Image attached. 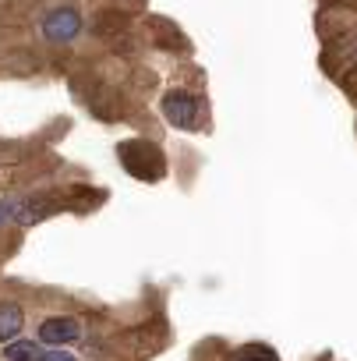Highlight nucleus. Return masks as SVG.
<instances>
[{"instance_id": "nucleus-1", "label": "nucleus", "mask_w": 357, "mask_h": 361, "mask_svg": "<svg viewBox=\"0 0 357 361\" xmlns=\"http://www.w3.org/2000/svg\"><path fill=\"white\" fill-rule=\"evenodd\" d=\"M163 117L173 124V128H195V117H199V103L192 92L184 89H170L163 96Z\"/></svg>"}, {"instance_id": "nucleus-2", "label": "nucleus", "mask_w": 357, "mask_h": 361, "mask_svg": "<svg viewBox=\"0 0 357 361\" xmlns=\"http://www.w3.org/2000/svg\"><path fill=\"white\" fill-rule=\"evenodd\" d=\"M78 32H82V15L75 8H54L43 18V36L50 43H71Z\"/></svg>"}, {"instance_id": "nucleus-3", "label": "nucleus", "mask_w": 357, "mask_h": 361, "mask_svg": "<svg viewBox=\"0 0 357 361\" xmlns=\"http://www.w3.org/2000/svg\"><path fill=\"white\" fill-rule=\"evenodd\" d=\"M82 336V326L68 315H54L46 322H39V343H50V347H68Z\"/></svg>"}, {"instance_id": "nucleus-4", "label": "nucleus", "mask_w": 357, "mask_h": 361, "mask_svg": "<svg viewBox=\"0 0 357 361\" xmlns=\"http://www.w3.org/2000/svg\"><path fill=\"white\" fill-rule=\"evenodd\" d=\"M22 326H25V312L15 301H0V340H4V343L18 340Z\"/></svg>"}, {"instance_id": "nucleus-5", "label": "nucleus", "mask_w": 357, "mask_h": 361, "mask_svg": "<svg viewBox=\"0 0 357 361\" xmlns=\"http://www.w3.org/2000/svg\"><path fill=\"white\" fill-rule=\"evenodd\" d=\"M39 357H43V350L32 340H8V347H4V361H39Z\"/></svg>"}, {"instance_id": "nucleus-6", "label": "nucleus", "mask_w": 357, "mask_h": 361, "mask_svg": "<svg viewBox=\"0 0 357 361\" xmlns=\"http://www.w3.org/2000/svg\"><path fill=\"white\" fill-rule=\"evenodd\" d=\"M39 361H78L75 354H68V350H61V347H54V350H46Z\"/></svg>"}, {"instance_id": "nucleus-7", "label": "nucleus", "mask_w": 357, "mask_h": 361, "mask_svg": "<svg viewBox=\"0 0 357 361\" xmlns=\"http://www.w3.org/2000/svg\"><path fill=\"white\" fill-rule=\"evenodd\" d=\"M11 216H15V206H11V202H0V224L11 220Z\"/></svg>"}, {"instance_id": "nucleus-8", "label": "nucleus", "mask_w": 357, "mask_h": 361, "mask_svg": "<svg viewBox=\"0 0 357 361\" xmlns=\"http://www.w3.org/2000/svg\"><path fill=\"white\" fill-rule=\"evenodd\" d=\"M241 361H255V357H241ZM258 361H265V357H258Z\"/></svg>"}]
</instances>
